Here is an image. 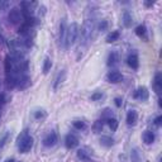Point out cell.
Wrapping results in <instances>:
<instances>
[{
  "label": "cell",
  "mask_w": 162,
  "mask_h": 162,
  "mask_svg": "<svg viewBox=\"0 0 162 162\" xmlns=\"http://www.w3.org/2000/svg\"><path fill=\"white\" fill-rule=\"evenodd\" d=\"M96 25H95V20L92 18H89L84 22L81 31H79V34H80V47L79 49L82 47H88V45L91 42L92 37H94V31H95Z\"/></svg>",
  "instance_id": "obj_1"
},
{
  "label": "cell",
  "mask_w": 162,
  "mask_h": 162,
  "mask_svg": "<svg viewBox=\"0 0 162 162\" xmlns=\"http://www.w3.org/2000/svg\"><path fill=\"white\" fill-rule=\"evenodd\" d=\"M16 146L20 153H28L33 147V138L28 134V131H23L16 139Z\"/></svg>",
  "instance_id": "obj_2"
},
{
  "label": "cell",
  "mask_w": 162,
  "mask_h": 162,
  "mask_svg": "<svg viewBox=\"0 0 162 162\" xmlns=\"http://www.w3.org/2000/svg\"><path fill=\"white\" fill-rule=\"evenodd\" d=\"M79 24L77 23H71L70 27H67V34H66V45L65 48H70L72 47L79 37Z\"/></svg>",
  "instance_id": "obj_3"
},
{
  "label": "cell",
  "mask_w": 162,
  "mask_h": 162,
  "mask_svg": "<svg viewBox=\"0 0 162 162\" xmlns=\"http://www.w3.org/2000/svg\"><path fill=\"white\" fill-rule=\"evenodd\" d=\"M66 34H67V24H66V19L63 18L59 23V32H58V41L61 47L65 48L66 45Z\"/></svg>",
  "instance_id": "obj_4"
},
{
  "label": "cell",
  "mask_w": 162,
  "mask_h": 162,
  "mask_svg": "<svg viewBox=\"0 0 162 162\" xmlns=\"http://www.w3.org/2000/svg\"><path fill=\"white\" fill-rule=\"evenodd\" d=\"M22 18V12L18 9V8H13V9L9 10V14H8V19H9L10 23L16 24L20 22Z\"/></svg>",
  "instance_id": "obj_5"
},
{
  "label": "cell",
  "mask_w": 162,
  "mask_h": 162,
  "mask_svg": "<svg viewBox=\"0 0 162 162\" xmlns=\"http://www.w3.org/2000/svg\"><path fill=\"white\" fill-rule=\"evenodd\" d=\"M148 96H149V92H148L147 88H144V86L138 88L137 90L134 91V94H133V98L139 99V100H142V101L148 100Z\"/></svg>",
  "instance_id": "obj_6"
},
{
  "label": "cell",
  "mask_w": 162,
  "mask_h": 162,
  "mask_svg": "<svg viewBox=\"0 0 162 162\" xmlns=\"http://www.w3.org/2000/svg\"><path fill=\"white\" fill-rule=\"evenodd\" d=\"M65 144L69 149H72V148L79 146V139L75 134H67L66 138H65Z\"/></svg>",
  "instance_id": "obj_7"
},
{
  "label": "cell",
  "mask_w": 162,
  "mask_h": 162,
  "mask_svg": "<svg viewBox=\"0 0 162 162\" xmlns=\"http://www.w3.org/2000/svg\"><path fill=\"white\" fill-rule=\"evenodd\" d=\"M56 143H57V134H56V132L48 133L45 137V139H43V146L45 147H53Z\"/></svg>",
  "instance_id": "obj_8"
},
{
  "label": "cell",
  "mask_w": 162,
  "mask_h": 162,
  "mask_svg": "<svg viewBox=\"0 0 162 162\" xmlns=\"http://www.w3.org/2000/svg\"><path fill=\"white\" fill-rule=\"evenodd\" d=\"M106 79H108L109 82H112V84H118V82L122 81L123 76L119 71H110L108 74V76H106Z\"/></svg>",
  "instance_id": "obj_9"
},
{
  "label": "cell",
  "mask_w": 162,
  "mask_h": 162,
  "mask_svg": "<svg viewBox=\"0 0 162 162\" xmlns=\"http://www.w3.org/2000/svg\"><path fill=\"white\" fill-rule=\"evenodd\" d=\"M29 85H31L29 76H27V75H20V77L18 79V82H16V86H18L20 90H24V89H27Z\"/></svg>",
  "instance_id": "obj_10"
},
{
  "label": "cell",
  "mask_w": 162,
  "mask_h": 162,
  "mask_svg": "<svg viewBox=\"0 0 162 162\" xmlns=\"http://www.w3.org/2000/svg\"><path fill=\"white\" fill-rule=\"evenodd\" d=\"M153 89H155V91L160 95L161 91H162V75H161V72H157L155 75V79H153Z\"/></svg>",
  "instance_id": "obj_11"
},
{
  "label": "cell",
  "mask_w": 162,
  "mask_h": 162,
  "mask_svg": "<svg viewBox=\"0 0 162 162\" xmlns=\"http://www.w3.org/2000/svg\"><path fill=\"white\" fill-rule=\"evenodd\" d=\"M127 63L129 67H132L133 70H137L138 66H139V62H138V56L137 55H129L127 58Z\"/></svg>",
  "instance_id": "obj_12"
},
{
  "label": "cell",
  "mask_w": 162,
  "mask_h": 162,
  "mask_svg": "<svg viewBox=\"0 0 162 162\" xmlns=\"http://www.w3.org/2000/svg\"><path fill=\"white\" fill-rule=\"evenodd\" d=\"M16 82H18V79L15 77L12 74H6V79H5V84L8 89H14L16 86Z\"/></svg>",
  "instance_id": "obj_13"
},
{
  "label": "cell",
  "mask_w": 162,
  "mask_h": 162,
  "mask_svg": "<svg viewBox=\"0 0 162 162\" xmlns=\"http://www.w3.org/2000/svg\"><path fill=\"white\" fill-rule=\"evenodd\" d=\"M137 119H138V114L135 110H129L127 114V124L128 125H134L135 122H137Z\"/></svg>",
  "instance_id": "obj_14"
},
{
  "label": "cell",
  "mask_w": 162,
  "mask_h": 162,
  "mask_svg": "<svg viewBox=\"0 0 162 162\" xmlns=\"http://www.w3.org/2000/svg\"><path fill=\"white\" fill-rule=\"evenodd\" d=\"M65 79H66V71H65V70H61V71L57 74V77H56L55 84H53V89L57 90L59 85H61V84L65 81Z\"/></svg>",
  "instance_id": "obj_15"
},
{
  "label": "cell",
  "mask_w": 162,
  "mask_h": 162,
  "mask_svg": "<svg viewBox=\"0 0 162 162\" xmlns=\"http://www.w3.org/2000/svg\"><path fill=\"white\" fill-rule=\"evenodd\" d=\"M118 62H119V55L117 52H110L109 56H108V62H106V65L109 67H113V66L118 65Z\"/></svg>",
  "instance_id": "obj_16"
},
{
  "label": "cell",
  "mask_w": 162,
  "mask_h": 162,
  "mask_svg": "<svg viewBox=\"0 0 162 162\" xmlns=\"http://www.w3.org/2000/svg\"><path fill=\"white\" fill-rule=\"evenodd\" d=\"M135 34H137L139 38H143V39H147V28L144 24H141L135 28Z\"/></svg>",
  "instance_id": "obj_17"
},
{
  "label": "cell",
  "mask_w": 162,
  "mask_h": 162,
  "mask_svg": "<svg viewBox=\"0 0 162 162\" xmlns=\"http://www.w3.org/2000/svg\"><path fill=\"white\" fill-rule=\"evenodd\" d=\"M77 157L82 162H92V160H91L90 155H89V152H86L85 149H79L77 151Z\"/></svg>",
  "instance_id": "obj_18"
},
{
  "label": "cell",
  "mask_w": 162,
  "mask_h": 162,
  "mask_svg": "<svg viewBox=\"0 0 162 162\" xmlns=\"http://www.w3.org/2000/svg\"><path fill=\"white\" fill-rule=\"evenodd\" d=\"M142 138H143V142L146 144H151V143L155 142V134H153V132H151V131H147V132L143 133Z\"/></svg>",
  "instance_id": "obj_19"
},
{
  "label": "cell",
  "mask_w": 162,
  "mask_h": 162,
  "mask_svg": "<svg viewBox=\"0 0 162 162\" xmlns=\"http://www.w3.org/2000/svg\"><path fill=\"white\" fill-rule=\"evenodd\" d=\"M123 23H124V27H127V28H129L131 25H132V15H131V13L128 12V10H125L124 13H123Z\"/></svg>",
  "instance_id": "obj_20"
},
{
  "label": "cell",
  "mask_w": 162,
  "mask_h": 162,
  "mask_svg": "<svg viewBox=\"0 0 162 162\" xmlns=\"http://www.w3.org/2000/svg\"><path fill=\"white\" fill-rule=\"evenodd\" d=\"M100 143L105 147H112L114 143V139L112 137H109V135H103V137L100 138Z\"/></svg>",
  "instance_id": "obj_21"
},
{
  "label": "cell",
  "mask_w": 162,
  "mask_h": 162,
  "mask_svg": "<svg viewBox=\"0 0 162 162\" xmlns=\"http://www.w3.org/2000/svg\"><path fill=\"white\" fill-rule=\"evenodd\" d=\"M4 66H5V72L6 74H10L12 72V69H13V59H12L10 56H6L5 57Z\"/></svg>",
  "instance_id": "obj_22"
},
{
  "label": "cell",
  "mask_w": 162,
  "mask_h": 162,
  "mask_svg": "<svg viewBox=\"0 0 162 162\" xmlns=\"http://www.w3.org/2000/svg\"><path fill=\"white\" fill-rule=\"evenodd\" d=\"M51 67H52V59H51L49 57H46L45 62H43V74L45 75H47L51 71Z\"/></svg>",
  "instance_id": "obj_23"
},
{
  "label": "cell",
  "mask_w": 162,
  "mask_h": 162,
  "mask_svg": "<svg viewBox=\"0 0 162 162\" xmlns=\"http://www.w3.org/2000/svg\"><path fill=\"white\" fill-rule=\"evenodd\" d=\"M118 38H119V32L113 31L112 33H109V34L106 36V42L108 43H113V42L118 41Z\"/></svg>",
  "instance_id": "obj_24"
},
{
  "label": "cell",
  "mask_w": 162,
  "mask_h": 162,
  "mask_svg": "<svg viewBox=\"0 0 162 162\" xmlns=\"http://www.w3.org/2000/svg\"><path fill=\"white\" fill-rule=\"evenodd\" d=\"M131 157H132V162H142V157L139 155V152L137 148H133L131 152Z\"/></svg>",
  "instance_id": "obj_25"
},
{
  "label": "cell",
  "mask_w": 162,
  "mask_h": 162,
  "mask_svg": "<svg viewBox=\"0 0 162 162\" xmlns=\"http://www.w3.org/2000/svg\"><path fill=\"white\" fill-rule=\"evenodd\" d=\"M106 123H108V125H109V128H110V129H112L113 132L114 131H117V128H118V121H117V119L115 118H108L106 119Z\"/></svg>",
  "instance_id": "obj_26"
},
{
  "label": "cell",
  "mask_w": 162,
  "mask_h": 162,
  "mask_svg": "<svg viewBox=\"0 0 162 162\" xmlns=\"http://www.w3.org/2000/svg\"><path fill=\"white\" fill-rule=\"evenodd\" d=\"M103 127H104V122L103 121H96L95 123H94V127H92V129L95 133H99L103 131Z\"/></svg>",
  "instance_id": "obj_27"
},
{
  "label": "cell",
  "mask_w": 162,
  "mask_h": 162,
  "mask_svg": "<svg viewBox=\"0 0 162 162\" xmlns=\"http://www.w3.org/2000/svg\"><path fill=\"white\" fill-rule=\"evenodd\" d=\"M72 125H74V128H76V129H79V131H82L86 128V124H85V122H82V121H75L72 123Z\"/></svg>",
  "instance_id": "obj_28"
},
{
  "label": "cell",
  "mask_w": 162,
  "mask_h": 162,
  "mask_svg": "<svg viewBox=\"0 0 162 162\" xmlns=\"http://www.w3.org/2000/svg\"><path fill=\"white\" fill-rule=\"evenodd\" d=\"M106 28H108V22L106 20H101L99 24H98V31L99 32H104V31H106Z\"/></svg>",
  "instance_id": "obj_29"
},
{
  "label": "cell",
  "mask_w": 162,
  "mask_h": 162,
  "mask_svg": "<svg viewBox=\"0 0 162 162\" xmlns=\"http://www.w3.org/2000/svg\"><path fill=\"white\" fill-rule=\"evenodd\" d=\"M45 117H46L45 110H37V112L34 113V118L36 119H43Z\"/></svg>",
  "instance_id": "obj_30"
},
{
  "label": "cell",
  "mask_w": 162,
  "mask_h": 162,
  "mask_svg": "<svg viewBox=\"0 0 162 162\" xmlns=\"http://www.w3.org/2000/svg\"><path fill=\"white\" fill-rule=\"evenodd\" d=\"M101 98H103V92H95L94 95H91V100H94V101H96Z\"/></svg>",
  "instance_id": "obj_31"
},
{
  "label": "cell",
  "mask_w": 162,
  "mask_h": 162,
  "mask_svg": "<svg viewBox=\"0 0 162 162\" xmlns=\"http://www.w3.org/2000/svg\"><path fill=\"white\" fill-rule=\"evenodd\" d=\"M108 118H112V112L109 109H105L103 113V119H108Z\"/></svg>",
  "instance_id": "obj_32"
},
{
  "label": "cell",
  "mask_w": 162,
  "mask_h": 162,
  "mask_svg": "<svg viewBox=\"0 0 162 162\" xmlns=\"http://www.w3.org/2000/svg\"><path fill=\"white\" fill-rule=\"evenodd\" d=\"M161 123H162V115H158V117L155 119V124H156V125H161Z\"/></svg>",
  "instance_id": "obj_33"
},
{
  "label": "cell",
  "mask_w": 162,
  "mask_h": 162,
  "mask_svg": "<svg viewBox=\"0 0 162 162\" xmlns=\"http://www.w3.org/2000/svg\"><path fill=\"white\" fill-rule=\"evenodd\" d=\"M114 101H115V105H117L118 108H121V106H122V99H121V98H115Z\"/></svg>",
  "instance_id": "obj_34"
},
{
  "label": "cell",
  "mask_w": 162,
  "mask_h": 162,
  "mask_svg": "<svg viewBox=\"0 0 162 162\" xmlns=\"http://www.w3.org/2000/svg\"><path fill=\"white\" fill-rule=\"evenodd\" d=\"M3 41V36H2V25H0V42Z\"/></svg>",
  "instance_id": "obj_35"
},
{
  "label": "cell",
  "mask_w": 162,
  "mask_h": 162,
  "mask_svg": "<svg viewBox=\"0 0 162 162\" xmlns=\"http://www.w3.org/2000/svg\"><path fill=\"white\" fill-rule=\"evenodd\" d=\"M144 4H146L147 6H152V5H153V3H149V2H146V3H144Z\"/></svg>",
  "instance_id": "obj_36"
},
{
  "label": "cell",
  "mask_w": 162,
  "mask_h": 162,
  "mask_svg": "<svg viewBox=\"0 0 162 162\" xmlns=\"http://www.w3.org/2000/svg\"><path fill=\"white\" fill-rule=\"evenodd\" d=\"M5 162H14V160H13V158H9V160H6Z\"/></svg>",
  "instance_id": "obj_37"
},
{
  "label": "cell",
  "mask_w": 162,
  "mask_h": 162,
  "mask_svg": "<svg viewBox=\"0 0 162 162\" xmlns=\"http://www.w3.org/2000/svg\"><path fill=\"white\" fill-rule=\"evenodd\" d=\"M0 10H2V2H0Z\"/></svg>",
  "instance_id": "obj_38"
}]
</instances>
